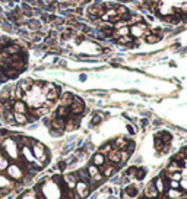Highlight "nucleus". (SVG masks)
I'll list each match as a JSON object with an SVG mask.
<instances>
[{
    "instance_id": "nucleus-1",
    "label": "nucleus",
    "mask_w": 187,
    "mask_h": 199,
    "mask_svg": "<svg viewBox=\"0 0 187 199\" xmlns=\"http://www.w3.org/2000/svg\"><path fill=\"white\" fill-rule=\"evenodd\" d=\"M130 28V35L133 38H142V37H146L151 34V25L149 23H145V22H140V23H134V25H129Z\"/></svg>"
},
{
    "instance_id": "nucleus-2",
    "label": "nucleus",
    "mask_w": 187,
    "mask_h": 199,
    "mask_svg": "<svg viewBox=\"0 0 187 199\" xmlns=\"http://www.w3.org/2000/svg\"><path fill=\"white\" fill-rule=\"evenodd\" d=\"M69 109H70L72 116H82V113L85 111V103L79 97H73V103L70 104Z\"/></svg>"
},
{
    "instance_id": "nucleus-3",
    "label": "nucleus",
    "mask_w": 187,
    "mask_h": 199,
    "mask_svg": "<svg viewBox=\"0 0 187 199\" xmlns=\"http://www.w3.org/2000/svg\"><path fill=\"white\" fill-rule=\"evenodd\" d=\"M8 176L15 180H21L23 177V171L18 167V164H12V166H8Z\"/></svg>"
},
{
    "instance_id": "nucleus-4",
    "label": "nucleus",
    "mask_w": 187,
    "mask_h": 199,
    "mask_svg": "<svg viewBox=\"0 0 187 199\" xmlns=\"http://www.w3.org/2000/svg\"><path fill=\"white\" fill-rule=\"evenodd\" d=\"M75 190L77 192V195L80 198H86L89 195V192H91V188L88 186L86 182H77L76 186H75Z\"/></svg>"
},
{
    "instance_id": "nucleus-5",
    "label": "nucleus",
    "mask_w": 187,
    "mask_h": 199,
    "mask_svg": "<svg viewBox=\"0 0 187 199\" xmlns=\"http://www.w3.org/2000/svg\"><path fill=\"white\" fill-rule=\"evenodd\" d=\"M107 158H108L110 164H114L116 167L123 166L121 164V160H120V151L119 149H111L110 152L107 154Z\"/></svg>"
},
{
    "instance_id": "nucleus-6",
    "label": "nucleus",
    "mask_w": 187,
    "mask_h": 199,
    "mask_svg": "<svg viewBox=\"0 0 187 199\" xmlns=\"http://www.w3.org/2000/svg\"><path fill=\"white\" fill-rule=\"evenodd\" d=\"M158 196H159V193H158V190L155 188V183L151 182V183L146 186V189H145V198L146 199H156Z\"/></svg>"
},
{
    "instance_id": "nucleus-7",
    "label": "nucleus",
    "mask_w": 187,
    "mask_h": 199,
    "mask_svg": "<svg viewBox=\"0 0 187 199\" xmlns=\"http://www.w3.org/2000/svg\"><path fill=\"white\" fill-rule=\"evenodd\" d=\"M43 23L40 22V19H35V18H29L28 22H26V28L29 32H38L41 29Z\"/></svg>"
},
{
    "instance_id": "nucleus-8",
    "label": "nucleus",
    "mask_w": 187,
    "mask_h": 199,
    "mask_svg": "<svg viewBox=\"0 0 187 199\" xmlns=\"http://www.w3.org/2000/svg\"><path fill=\"white\" fill-rule=\"evenodd\" d=\"M12 110L15 113H22V114H28V106L23 103L22 100H15L13 101V107Z\"/></svg>"
},
{
    "instance_id": "nucleus-9",
    "label": "nucleus",
    "mask_w": 187,
    "mask_h": 199,
    "mask_svg": "<svg viewBox=\"0 0 187 199\" xmlns=\"http://www.w3.org/2000/svg\"><path fill=\"white\" fill-rule=\"evenodd\" d=\"M63 180H65V185H67V188H69V189H75L76 183L79 182V180H77L76 173H69V174H65V176H63Z\"/></svg>"
},
{
    "instance_id": "nucleus-10",
    "label": "nucleus",
    "mask_w": 187,
    "mask_h": 199,
    "mask_svg": "<svg viewBox=\"0 0 187 199\" xmlns=\"http://www.w3.org/2000/svg\"><path fill=\"white\" fill-rule=\"evenodd\" d=\"M92 164H94V166H97L98 168L104 167L105 164H107V157H105L104 154H101V152L94 154V157H92Z\"/></svg>"
},
{
    "instance_id": "nucleus-11",
    "label": "nucleus",
    "mask_w": 187,
    "mask_h": 199,
    "mask_svg": "<svg viewBox=\"0 0 187 199\" xmlns=\"http://www.w3.org/2000/svg\"><path fill=\"white\" fill-rule=\"evenodd\" d=\"M5 51H6L8 56H13V54H19V53L22 51V48H21V45L18 44V43H13V41H12L11 44L5 48Z\"/></svg>"
},
{
    "instance_id": "nucleus-12",
    "label": "nucleus",
    "mask_w": 187,
    "mask_h": 199,
    "mask_svg": "<svg viewBox=\"0 0 187 199\" xmlns=\"http://www.w3.org/2000/svg\"><path fill=\"white\" fill-rule=\"evenodd\" d=\"M65 124H66V119H63V117H54V119H51V127L53 129L63 130L65 132Z\"/></svg>"
},
{
    "instance_id": "nucleus-13",
    "label": "nucleus",
    "mask_w": 187,
    "mask_h": 199,
    "mask_svg": "<svg viewBox=\"0 0 187 199\" xmlns=\"http://www.w3.org/2000/svg\"><path fill=\"white\" fill-rule=\"evenodd\" d=\"M73 94L72 92H65L60 95V106H65V107H70V104L73 103Z\"/></svg>"
},
{
    "instance_id": "nucleus-14",
    "label": "nucleus",
    "mask_w": 187,
    "mask_h": 199,
    "mask_svg": "<svg viewBox=\"0 0 187 199\" xmlns=\"http://www.w3.org/2000/svg\"><path fill=\"white\" fill-rule=\"evenodd\" d=\"M101 168H104V170L101 171V173L104 174V177H111L117 173V168H119V167H116L114 164H105V166L101 167Z\"/></svg>"
},
{
    "instance_id": "nucleus-15",
    "label": "nucleus",
    "mask_w": 187,
    "mask_h": 199,
    "mask_svg": "<svg viewBox=\"0 0 187 199\" xmlns=\"http://www.w3.org/2000/svg\"><path fill=\"white\" fill-rule=\"evenodd\" d=\"M56 116H57V117H63V119H67V117H70V116H72V113H70V109H69V107L60 106V107L56 110Z\"/></svg>"
},
{
    "instance_id": "nucleus-16",
    "label": "nucleus",
    "mask_w": 187,
    "mask_h": 199,
    "mask_svg": "<svg viewBox=\"0 0 187 199\" xmlns=\"http://www.w3.org/2000/svg\"><path fill=\"white\" fill-rule=\"evenodd\" d=\"M127 144H129V141H127L126 138H123V136H121V138H117V139L113 142V148L120 151V149H124V148L127 146Z\"/></svg>"
},
{
    "instance_id": "nucleus-17",
    "label": "nucleus",
    "mask_w": 187,
    "mask_h": 199,
    "mask_svg": "<svg viewBox=\"0 0 187 199\" xmlns=\"http://www.w3.org/2000/svg\"><path fill=\"white\" fill-rule=\"evenodd\" d=\"M155 136H158L164 144H171V139H173V136H171V133L167 132V130H159L158 133H155Z\"/></svg>"
},
{
    "instance_id": "nucleus-18",
    "label": "nucleus",
    "mask_w": 187,
    "mask_h": 199,
    "mask_svg": "<svg viewBox=\"0 0 187 199\" xmlns=\"http://www.w3.org/2000/svg\"><path fill=\"white\" fill-rule=\"evenodd\" d=\"M32 85H34V81H32V79H22L21 82H18V87L22 89L23 92H28L29 89L32 88Z\"/></svg>"
},
{
    "instance_id": "nucleus-19",
    "label": "nucleus",
    "mask_w": 187,
    "mask_h": 199,
    "mask_svg": "<svg viewBox=\"0 0 187 199\" xmlns=\"http://www.w3.org/2000/svg\"><path fill=\"white\" fill-rule=\"evenodd\" d=\"M161 38H162L161 34H149V35L145 37V41H146L148 44H155V43L161 41Z\"/></svg>"
},
{
    "instance_id": "nucleus-20",
    "label": "nucleus",
    "mask_w": 187,
    "mask_h": 199,
    "mask_svg": "<svg viewBox=\"0 0 187 199\" xmlns=\"http://www.w3.org/2000/svg\"><path fill=\"white\" fill-rule=\"evenodd\" d=\"M13 116H15V123H16V124H26V123H28V117H26V114H22V113H15V111H13Z\"/></svg>"
},
{
    "instance_id": "nucleus-21",
    "label": "nucleus",
    "mask_w": 187,
    "mask_h": 199,
    "mask_svg": "<svg viewBox=\"0 0 187 199\" xmlns=\"http://www.w3.org/2000/svg\"><path fill=\"white\" fill-rule=\"evenodd\" d=\"M140 22H143V16L139 15V13H134V12H133L132 15H130L129 23H130V25H134V23H140Z\"/></svg>"
},
{
    "instance_id": "nucleus-22",
    "label": "nucleus",
    "mask_w": 187,
    "mask_h": 199,
    "mask_svg": "<svg viewBox=\"0 0 187 199\" xmlns=\"http://www.w3.org/2000/svg\"><path fill=\"white\" fill-rule=\"evenodd\" d=\"M167 195H168V198H178V196H181L183 195V190L181 189H168L167 190Z\"/></svg>"
},
{
    "instance_id": "nucleus-23",
    "label": "nucleus",
    "mask_w": 187,
    "mask_h": 199,
    "mask_svg": "<svg viewBox=\"0 0 187 199\" xmlns=\"http://www.w3.org/2000/svg\"><path fill=\"white\" fill-rule=\"evenodd\" d=\"M111 149H114V148H113V142H107V144H104L101 148H99V152L104 154V155H107Z\"/></svg>"
},
{
    "instance_id": "nucleus-24",
    "label": "nucleus",
    "mask_w": 187,
    "mask_h": 199,
    "mask_svg": "<svg viewBox=\"0 0 187 199\" xmlns=\"http://www.w3.org/2000/svg\"><path fill=\"white\" fill-rule=\"evenodd\" d=\"M116 12H117V15L120 16V19L124 16V15H127V13H130V11L126 8V6H123V5H119L117 6V9H116Z\"/></svg>"
},
{
    "instance_id": "nucleus-25",
    "label": "nucleus",
    "mask_w": 187,
    "mask_h": 199,
    "mask_svg": "<svg viewBox=\"0 0 187 199\" xmlns=\"http://www.w3.org/2000/svg\"><path fill=\"white\" fill-rule=\"evenodd\" d=\"M168 171L170 173H174V171H181V166L178 161H171V164L168 166Z\"/></svg>"
},
{
    "instance_id": "nucleus-26",
    "label": "nucleus",
    "mask_w": 187,
    "mask_h": 199,
    "mask_svg": "<svg viewBox=\"0 0 187 199\" xmlns=\"http://www.w3.org/2000/svg\"><path fill=\"white\" fill-rule=\"evenodd\" d=\"M86 171H88L89 177H94L95 174H98V173H99V168L97 166H94V164H91V166L86 167Z\"/></svg>"
},
{
    "instance_id": "nucleus-27",
    "label": "nucleus",
    "mask_w": 187,
    "mask_h": 199,
    "mask_svg": "<svg viewBox=\"0 0 187 199\" xmlns=\"http://www.w3.org/2000/svg\"><path fill=\"white\" fill-rule=\"evenodd\" d=\"M130 152L129 151H126V149H120V160H121V164H124V163H127V160L130 158Z\"/></svg>"
},
{
    "instance_id": "nucleus-28",
    "label": "nucleus",
    "mask_w": 187,
    "mask_h": 199,
    "mask_svg": "<svg viewBox=\"0 0 187 199\" xmlns=\"http://www.w3.org/2000/svg\"><path fill=\"white\" fill-rule=\"evenodd\" d=\"M124 192H126V193H127V195H129L130 198H132V196H136V195H137V189L134 188V186H127Z\"/></svg>"
},
{
    "instance_id": "nucleus-29",
    "label": "nucleus",
    "mask_w": 187,
    "mask_h": 199,
    "mask_svg": "<svg viewBox=\"0 0 187 199\" xmlns=\"http://www.w3.org/2000/svg\"><path fill=\"white\" fill-rule=\"evenodd\" d=\"M145 176H146V170H145V168H137V171H136L134 177H136L137 180H142Z\"/></svg>"
},
{
    "instance_id": "nucleus-30",
    "label": "nucleus",
    "mask_w": 187,
    "mask_h": 199,
    "mask_svg": "<svg viewBox=\"0 0 187 199\" xmlns=\"http://www.w3.org/2000/svg\"><path fill=\"white\" fill-rule=\"evenodd\" d=\"M101 120H102V117H101L99 114H95V116L92 117V120H91V126L94 127V126H97V124H99V123H101Z\"/></svg>"
},
{
    "instance_id": "nucleus-31",
    "label": "nucleus",
    "mask_w": 187,
    "mask_h": 199,
    "mask_svg": "<svg viewBox=\"0 0 187 199\" xmlns=\"http://www.w3.org/2000/svg\"><path fill=\"white\" fill-rule=\"evenodd\" d=\"M9 185H11V182L6 179V176L0 174V188H6V186H9Z\"/></svg>"
},
{
    "instance_id": "nucleus-32",
    "label": "nucleus",
    "mask_w": 187,
    "mask_h": 199,
    "mask_svg": "<svg viewBox=\"0 0 187 199\" xmlns=\"http://www.w3.org/2000/svg\"><path fill=\"white\" fill-rule=\"evenodd\" d=\"M161 0H142V3L146 6V9L149 8V6H154V5H158Z\"/></svg>"
},
{
    "instance_id": "nucleus-33",
    "label": "nucleus",
    "mask_w": 187,
    "mask_h": 199,
    "mask_svg": "<svg viewBox=\"0 0 187 199\" xmlns=\"http://www.w3.org/2000/svg\"><path fill=\"white\" fill-rule=\"evenodd\" d=\"M63 130H57V129H53V127H51V129H50V135H51V136H56V138H59V136H62V135H63Z\"/></svg>"
},
{
    "instance_id": "nucleus-34",
    "label": "nucleus",
    "mask_w": 187,
    "mask_h": 199,
    "mask_svg": "<svg viewBox=\"0 0 187 199\" xmlns=\"http://www.w3.org/2000/svg\"><path fill=\"white\" fill-rule=\"evenodd\" d=\"M134 148H136V145H134V142H132V141H129V144H127V146L124 148L126 151H129L130 154H132L133 151H134Z\"/></svg>"
},
{
    "instance_id": "nucleus-35",
    "label": "nucleus",
    "mask_w": 187,
    "mask_h": 199,
    "mask_svg": "<svg viewBox=\"0 0 187 199\" xmlns=\"http://www.w3.org/2000/svg\"><path fill=\"white\" fill-rule=\"evenodd\" d=\"M168 186L171 189H180V182H177V180H170Z\"/></svg>"
},
{
    "instance_id": "nucleus-36",
    "label": "nucleus",
    "mask_w": 187,
    "mask_h": 199,
    "mask_svg": "<svg viewBox=\"0 0 187 199\" xmlns=\"http://www.w3.org/2000/svg\"><path fill=\"white\" fill-rule=\"evenodd\" d=\"M136 171H137V168H136V167H130V168L126 171V176H134V174H136Z\"/></svg>"
},
{
    "instance_id": "nucleus-37",
    "label": "nucleus",
    "mask_w": 187,
    "mask_h": 199,
    "mask_svg": "<svg viewBox=\"0 0 187 199\" xmlns=\"http://www.w3.org/2000/svg\"><path fill=\"white\" fill-rule=\"evenodd\" d=\"M180 189L184 192V190H187V180H184V179H181L180 180Z\"/></svg>"
},
{
    "instance_id": "nucleus-38",
    "label": "nucleus",
    "mask_w": 187,
    "mask_h": 199,
    "mask_svg": "<svg viewBox=\"0 0 187 199\" xmlns=\"http://www.w3.org/2000/svg\"><path fill=\"white\" fill-rule=\"evenodd\" d=\"M88 2H92V0H75L76 6H85V5H88Z\"/></svg>"
},
{
    "instance_id": "nucleus-39",
    "label": "nucleus",
    "mask_w": 187,
    "mask_h": 199,
    "mask_svg": "<svg viewBox=\"0 0 187 199\" xmlns=\"http://www.w3.org/2000/svg\"><path fill=\"white\" fill-rule=\"evenodd\" d=\"M66 167H67L66 161H60V163H59V170H65Z\"/></svg>"
},
{
    "instance_id": "nucleus-40",
    "label": "nucleus",
    "mask_w": 187,
    "mask_h": 199,
    "mask_svg": "<svg viewBox=\"0 0 187 199\" xmlns=\"http://www.w3.org/2000/svg\"><path fill=\"white\" fill-rule=\"evenodd\" d=\"M127 130H129V133H136V127H133L132 124H127Z\"/></svg>"
},
{
    "instance_id": "nucleus-41",
    "label": "nucleus",
    "mask_w": 187,
    "mask_h": 199,
    "mask_svg": "<svg viewBox=\"0 0 187 199\" xmlns=\"http://www.w3.org/2000/svg\"><path fill=\"white\" fill-rule=\"evenodd\" d=\"M140 123H142V126H143V127H146V126L149 124V122H148V119H142V122H140Z\"/></svg>"
},
{
    "instance_id": "nucleus-42",
    "label": "nucleus",
    "mask_w": 187,
    "mask_h": 199,
    "mask_svg": "<svg viewBox=\"0 0 187 199\" xmlns=\"http://www.w3.org/2000/svg\"><path fill=\"white\" fill-rule=\"evenodd\" d=\"M154 124H155V126H158V124H161V120H155V122H154Z\"/></svg>"
},
{
    "instance_id": "nucleus-43",
    "label": "nucleus",
    "mask_w": 187,
    "mask_h": 199,
    "mask_svg": "<svg viewBox=\"0 0 187 199\" xmlns=\"http://www.w3.org/2000/svg\"><path fill=\"white\" fill-rule=\"evenodd\" d=\"M183 152H184V155H186V158H187V146L184 148V149H183Z\"/></svg>"
}]
</instances>
